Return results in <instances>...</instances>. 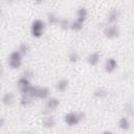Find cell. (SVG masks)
Here are the masks:
<instances>
[{
  "instance_id": "obj_1",
  "label": "cell",
  "mask_w": 134,
  "mask_h": 134,
  "mask_svg": "<svg viewBox=\"0 0 134 134\" xmlns=\"http://www.w3.org/2000/svg\"><path fill=\"white\" fill-rule=\"evenodd\" d=\"M45 28H46L45 21H43L42 19H35L30 25V34L34 38L39 39L44 35Z\"/></svg>"
},
{
  "instance_id": "obj_2",
  "label": "cell",
  "mask_w": 134,
  "mask_h": 134,
  "mask_svg": "<svg viewBox=\"0 0 134 134\" xmlns=\"http://www.w3.org/2000/svg\"><path fill=\"white\" fill-rule=\"evenodd\" d=\"M85 118V113L83 112H69L64 115V122L69 127L77 126Z\"/></svg>"
},
{
  "instance_id": "obj_3",
  "label": "cell",
  "mask_w": 134,
  "mask_h": 134,
  "mask_svg": "<svg viewBox=\"0 0 134 134\" xmlns=\"http://www.w3.org/2000/svg\"><path fill=\"white\" fill-rule=\"evenodd\" d=\"M23 63V55L18 51L14 50L7 57V64L12 69H19Z\"/></svg>"
},
{
  "instance_id": "obj_4",
  "label": "cell",
  "mask_w": 134,
  "mask_h": 134,
  "mask_svg": "<svg viewBox=\"0 0 134 134\" xmlns=\"http://www.w3.org/2000/svg\"><path fill=\"white\" fill-rule=\"evenodd\" d=\"M104 36L109 39V40H113L118 38L119 36V28L116 24H108L107 26H105L104 30H103Z\"/></svg>"
},
{
  "instance_id": "obj_5",
  "label": "cell",
  "mask_w": 134,
  "mask_h": 134,
  "mask_svg": "<svg viewBox=\"0 0 134 134\" xmlns=\"http://www.w3.org/2000/svg\"><path fill=\"white\" fill-rule=\"evenodd\" d=\"M117 66H118V63H117L116 59L110 57V58H108V59L105 61L104 69H105V71H106L107 73H113V72L116 70Z\"/></svg>"
},
{
  "instance_id": "obj_6",
  "label": "cell",
  "mask_w": 134,
  "mask_h": 134,
  "mask_svg": "<svg viewBox=\"0 0 134 134\" xmlns=\"http://www.w3.org/2000/svg\"><path fill=\"white\" fill-rule=\"evenodd\" d=\"M17 85H18V88L20 90V93L23 94V93H26L27 92V90H28L29 86L31 85V83H30V80L29 79H27V77H25V76L22 75L17 81Z\"/></svg>"
},
{
  "instance_id": "obj_7",
  "label": "cell",
  "mask_w": 134,
  "mask_h": 134,
  "mask_svg": "<svg viewBox=\"0 0 134 134\" xmlns=\"http://www.w3.org/2000/svg\"><path fill=\"white\" fill-rule=\"evenodd\" d=\"M45 109L47 111H54L58 109V107L60 106V99L55 96H49L47 99H45Z\"/></svg>"
},
{
  "instance_id": "obj_8",
  "label": "cell",
  "mask_w": 134,
  "mask_h": 134,
  "mask_svg": "<svg viewBox=\"0 0 134 134\" xmlns=\"http://www.w3.org/2000/svg\"><path fill=\"white\" fill-rule=\"evenodd\" d=\"M1 104L4 105V106H12L15 100H16V96H15V93L8 91V92H5L2 96H1Z\"/></svg>"
},
{
  "instance_id": "obj_9",
  "label": "cell",
  "mask_w": 134,
  "mask_h": 134,
  "mask_svg": "<svg viewBox=\"0 0 134 134\" xmlns=\"http://www.w3.org/2000/svg\"><path fill=\"white\" fill-rule=\"evenodd\" d=\"M86 61L90 66H92V67L96 66V65H98V63L100 61V53L97 52V51H93V52H91L87 55Z\"/></svg>"
},
{
  "instance_id": "obj_10",
  "label": "cell",
  "mask_w": 134,
  "mask_h": 134,
  "mask_svg": "<svg viewBox=\"0 0 134 134\" xmlns=\"http://www.w3.org/2000/svg\"><path fill=\"white\" fill-rule=\"evenodd\" d=\"M49 96H50V90H49L48 87H45V86L39 87V86H38V90H37L36 98L45 100V99H47Z\"/></svg>"
},
{
  "instance_id": "obj_11",
  "label": "cell",
  "mask_w": 134,
  "mask_h": 134,
  "mask_svg": "<svg viewBox=\"0 0 134 134\" xmlns=\"http://www.w3.org/2000/svg\"><path fill=\"white\" fill-rule=\"evenodd\" d=\"M119 16H120L119 10H117L115 8L111 9L107 15V23L108 24H116V22L119 19Z\"/></svg>"
},
{
  "instance_id": "obj_12",
  "label": "cell",
  "mask_w": 134,
  "mask_h": 134,
  "mask_svg": "<svg viewBox=\"0 0 134 134\" xmlns=\"http://www.w3.org/2000/svg\"><path fill=\"white\" fill-rule=\"evenodd\" d=\"M42 125H43V127L45 129L53 128L55 126V118H54V116L51 115V114H48V115L44 116L43 119H42Z\"/></svg>"
},
{
  "instance_id": "obj_13",
  "label": "cell",
  "mask_w": 134,
  "mask_h": 134,
  "mask_svg": "<svg viewBox=\"0 0 134 134\" xmlns=\"http://www.w3.org/2000/svg\"><path fill=\"white\" fill-rule=\"evenodd\" d=\"M88 17V10L85 6H80L76 10V18L75 20L80 21L81 23H85V21L87 20Z\"/></svg>"
},
{
  "instance_id": "obj_14",
  "label": "cell",
  "mask_w": 134,
  "mask_h": 134,
  "mask_svg": "<svg viewBox=\"0 0 134 134\" xmlns=\"http://www.w3.org/2000/svg\"><path fill=\"white\" fill-rule=\"evenodd\" d=\"M69 87V81L67 79H61L55 83V90L59 92H65Z\"/></svg>"
},
{
  "instance_id": "obj_15",
  "label": "cell",
  "mask_w": 134,
  "mask_h": 134,
  "mask_svg": "<svg viewBox=\"0 0 134 134\" xmlns=\"http://www.w3.org/2000/svg\"><path fill=\"white\" fill-rule=\"evenodd\" d=\"M108 94H109V92H108V90H107L105 87H97V88H95L94 91H93L94 97H96V98H98V99H104V98H106V97L108 96Z\"/></svg>"
},
{
  "instance_id": "obj_16",
  "label": "cell",
  "mask_w": 134,
  "mask_h": 134,
  "mask_svg": "<svg viewBox=\"0 0 134 134\" xmlns=\"http://www.w3.org/2000/svg\"><path fill=\"white\" fill-rule=\"evenodd\" d=\"M130 126H131V122H130V119L129 117L126 115V116H122L118 119V128L121 129V130H129L130 129Z\"/></svg>"
},
{
  "instance_id": "obj_17",
  "label": "cell",
  "mask_w": 134,
  "mask_h": 134,
  "mask_svg": "<svg viewBox=\"0 0 134 134\" xmlns=\"http://www.w3.org/2000/svg\"><path fill=\"white\" fill-rule=\"evenodd\" d=\"M60 22V18L57 14L54 13H48L47 14V23L48 25H51V26H55L58 25Z\"/></svg>"
},
{
  "instance_id": "obj_18",
  "label": "cell",
  "mask_w": 134,
  "mask_h": 134,
  "mask_svg": "<svg viewBox=\"0 0 134 134\" xmlns=\"http://www.w3.org/2000/svg\"><path fill=\"white\" fill-rule=\"evenodd\" d=\"M34 98L31 96H29L28 94H21V97H20V105L22 107H28L31 103H32Z\"/></svg>"
},
{
  "instance_id": "obj_19",
  "label": "cell",
  "mask_w": 134,
  "mask_h": 134,
  "mask_svg": "<svg viewBox=\"0 0 134 134\" xmlns=\"http://www.w3.org/2000/svg\"><path fill=\"white\" fill-rule=\"evenodd\" d=\"M83 27H84V23H81L80 21H77V20L74 19L73 21L70 22L69 29H71V30H73V31H80V30L83 29Z\"/></svg>"
},
{
  "instance_id": "obj_20",
  "label": "cell",
  "mask_w": 134,
  "mask_h": 134,
  "mask_svg": "<svg viewBox=\"0 0 134 134\" xmlns=\"http://www.w3.org/2000/svg\"><path fill=\"white\" fill-rule=\"evenodd\" d=\"M68 60L70 63H77L80 61V53L76 50H71L68 54Z\"/></svg>"
},
{
  "instance_id": "obj_21",
  "label": "cell",
  "mask_w": 134,
  "mask_h": 134,
  "mask_svg": "<svg viewBox=\"0 0 134 134\" xmlns=\"http://www.w3.org/2000/svg\"><path fill=\"white\" fill-rule=\"evenodd\" d=\"M58 25L60 26L61 29H63V30H67V29H69L70 21H69L67 18H63V19H60V22H59Z\"/></svg>"
},
{
  "instance_id": "obj_22",
  "label": "cell",
  "mask_w": 134,
  "mask_h": 134,
  "mask_svg": "<svg viewBox=\"0 0 134 134\" xmlns=\"http://www.w3.org/2000/svg\"><path fill=\"white\" fill-rule=\"evenodd\" d=\"M17 50L24 57L25 54H27V52H28V50H29V47H28V45H27L26 43H21V44L19 45V47H18Z\"/></svg>"
},
{
  "instance_id": "obj_23",
  "label": "cell",
  "mask_w": 134,
  "mask_h": 134,
  "mask_svg": "<svg viewBox=\"0 0 134 134\" xmlns=\"http://www.w3.org/2000/svg\"><path fill=\"white\" fill-rule=\"evenodd\" d=\"M125 112H126V115L127 116H133L134 109H133V105L131 103L126 104V106H125Z\"/></svg>"
},
{
  "instance_id": "obj_24",
  "label": "cell",
  "mask_w": 134,
  "mask_h": 134,
  "mask_svg": "<svg viewBox=\"0 0 134 134\" xmlns=\"http://www.w3.org/2000/svg\"><path fill=\"white\" fill-rule=\"evenodd\" d=\"M23 76H25V77H27V79H31L32 76H34V72L30 70V69H26L24 72H23V74H22Z\"/></svg>"
},
{
  "instance_id": "obj_25",
  "label": "cell",
  "mask_w": 134,
  "mask_h": 134,
  "mask_svg": "<svg viewBox=\"0 0 134 134\" xmlns=\"http://www.w3.org/2000/svg\"><path fill=\"white\" fill-rule=\"evenodd\" d=\"M5 126V119L3 117H0V129H2Z\"/></svg>"
},
{
  "instance_id": "obj_26",
  "label": "cell",
  "mask_w": 134,
  "mask_h": 134,
  "mask_svg": "<svg viewBox=\"0 0 134 134\" xmlns=\"http://www.w3.org/2000/svg\"><path fill=\"white\" fill-rule=\"evenodd\" d=\"M46 0H34V2L36 3V4H42V3H44Z\"/></svg>"
},
{
  "instance_id": "obj_27",
  "label": "cell",
  "mask_w": 134,
  "mask_h": 134,
  "mask_svg": "<svg viewBox=\"0 0 134 134\" xmlns=\"http://www.w3.org/2000/svg\"><path fill=\"white\" fill-rule=\"evenodd\" d=\"M3 71H4V69H3V65L0 63V77H1L2 74H3Z\"/></svg>"
},
{
  "instance_id": "obj_28",
  "label": "cell",
  "mask_w": 134,
  "mask_h": 134,
  "mask_svg": "<svg viewBox=\"0 0 134 134\" xmlns=\"http://www.w3.org/2000/svg\"><path fill=\"white\" fill-rule=\"evenodd\" d=\"M1 15H2V10H1V7H0V17H1Z\"/></svg>"
}]
</instances>
